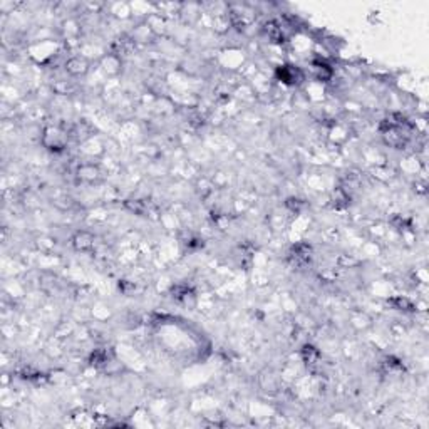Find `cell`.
Segmentation results:
<instances>
[{"instance_id":"cell-1","label":"cell","mask_w":429,"mask_h":429,"mask_svg":"<svg viewBox=\"0 0 429 429\" xmlns=\"http://www.w3.org/2000/svg\"><path fill=\"white\" fill-rule=\"evenodd\" d=\"M277 76L282 83L294 86L297 84L300 79H302V71L299 69L297 66H290V64H285V66H280L277 71Z\"/></svg>"},{"instance_id":"cell-2","label":"cell","mask_w":429,"mask_h":429,"mask_svg":"<svg viewBox=\"0 0 429 429\" xmlns=\"http://www.w3.org/2000/svg\"><path fill=\"white\" fill-rule=\"evenodd\" d=\"M317 355H319V352H317V349L315 347H312V345H303V349H302V357H303V360H305V362H314V360L317 359Z\"/></svg>"}]
</instances>
